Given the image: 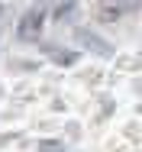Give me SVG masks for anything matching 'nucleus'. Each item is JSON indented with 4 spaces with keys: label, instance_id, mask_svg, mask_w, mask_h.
Returning a JSON list of instances; mask_svg holds the SVG:
<instances>
[{
    "label": "nucleus",
    "instance_id": "1",
    "mask_svg": "<svg viewBox=\"0 0 142 152\" xmlns=\"http://www.w3.org/2000/svg\"><path fill=\"white\" fill-rule=\"evenodd\" d=\"M42 23H45V13L36 7V10H29L26 16L20 20V39H36L39 32H42Z\"/></svg>",
    "mask_w": 142,
    "mask_h": 152
}]
</instances>
